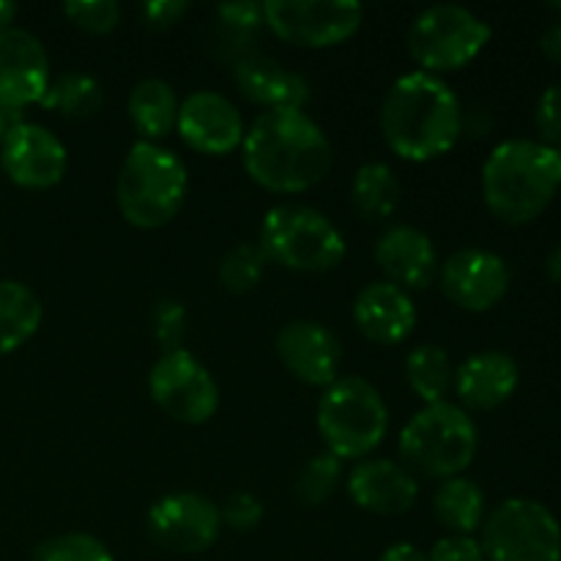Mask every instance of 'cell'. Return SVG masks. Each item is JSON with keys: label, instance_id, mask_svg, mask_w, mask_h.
Instances as JSON below:
<instances>
[{"label": "cell", "instance_id": "cell-1", "mask_svg": "<svg viewBox=\"0 0 561 561\" xmlns=\"http://www.w3.org/2000/svg\"><path fill=\"white\" fill-rule=\"evenodd\" d=\"M332 142L305 110H263L244 129L241 162L257 186L277 195H299L321 184L332 170Z\"/></svg>", "mask_w": 561, "mask_h": 561}, {"label": "cell", "instance_id": "cell-2", "mask_svg": "<svg viewBox=\"0 0 561 561\" xmlns=\"http://www.w3.org/2000/svg\"><path fill=\"white\" fill-rule=\"evenodd\" d=\"M383 142L409 162H431L453 151L463 135V107L447 80L427 71H405L381 102Z\"/></svg>", "mask_w": 561, "mask_h": 561}, {"label": "cell", "instance_id": "cell-3", "mask_svg": "<svg viewBox=\"0 0 561 561\" xmlns=\"http://www.w3.org/2000/svg\"><path fill=\"white\" fill-rule=\"evenodd\" d=\"M561 190L559 148L529 137L504 140L482 164V197L493 217L526 225L540 217Z\"/></svg>", "mask_w": 561, "mask_h": 561}, {"label": "cell", "instance_id": "cell-4", "mask_svg": "<svg viewBox=\"0 0 561 561\" xmlns=\"http://www.w3.org/2000/svg\"><path fill=\"white\" fill-rule=\"evenodd\" d=\"M190 192L184 159L159 142L137 140L124 157L115 181L121 217L140 230H157L175 219Z\"/></svg>", "mask_w": 561, "mask_h": 561}, {"label": "cell", "instance_id": "cell-5", "mask_svg": "<svg viewBox=\"0 0 561 561\" xmlns=\"http://www.w3.org/2000/svg\"><path fill=\"white\" fill-rule=\"evenodd\" d=\"M480 449V431L469 411L458 403L422 405L400 431V463L411 474L449 480L460 477L471 466Z\"/></svg>", "mask_w": 561, "mask_h": 561}, {"label": "cell", "instance_id": "cell-6", "mask_svg": "<svg viewBox=\"0 0 561 561\" xmlns=\"http://www.w3.org/2000/svg\"><path fill=\"white\" fill-rule=\"evenodd\" d=\"M257 244L266 252L268 263L305 274L332 272L348 252L337 225L305 203H277L268 208Z\"/></svg>", "mask_w": 561, "mask_h": 561}, {"label": "cell", "instance_id": "cell-7", "mask_svg": "<svg viewBox=\"0 0 561 561\" xmlns=\"http://www.w3.org/2000/svg\"><path fill=\"white\" fill-rule=\"evenodd\" d=\"M316 425L327 453L340 460H362L387 438L389 405L362 376H340L318 400Z\"/></svg>", "mask_w": 561, "mask_h": 561}, {"label": "cell", "instance_id": "cell-8", "mask_svg": "<svg viewBox=\"0 0 561 561\" xmlns=\"http://www.w3.org/2000/svg\"><path fill=\"white\" fill-rule=\"evenodd\" d=\"M491 36V25L471 9L460 3H436L411 22L409 53L420 64V71L438 77L469 66Z\"/></svg>", "mask_w": 561, "mask_h": 561}, {"label": "cell", "instance_id": "cell-9", "mask_svg": "<svg viewBox=\"0 0 561 561\" xmlns=\"http://www.w3.org/2000/svg\"><path fill=\"white\" fill-rule=\"evenodd\" d=\"M480 546L485 561H561V524L537 499H504L482 520Z\"/></svg>", "mask_w": 561, "mask_h": 561}, {"label": "cell", "instance_id": "cell-10", "mask_svg": "<svg viewBox=\"0 0 561 561\" xmlns=\"http://www.w3.org/2000/svg\"><path fill=\"white\" fill-rule=\"evenodd\" d=\"M148 392L159 411L181 425H203L219 409L217 381L184 345L159 354L148 373Z\"/></svg>", "mask_w": 561, "mask_h": 561}, {"label": "cell", "instance_id": "cell-11", "mask_svg": "<svg viewBox=\"0 0 561 561\" xmlns=\"http://www.w3.org/2000/svg\"><path fill=\"white\" fill-rule=\"evenodd\" d=\"M365 20L356 0H266L263 22L274 36L296 47L321 49L343 44Z\"/></svg>", "mask_w": 561, "mask_h": 561}, {"label": "cell", "instance_id": "cell-12", "mask_svg": "<svg viewBox=\"0 0 561 561\" xmlns=\"http://www.w3.org/2000/svg\"><path fill=\"white\" fill-rule=\"evenodd\" d=\"M148 537L173 553H203L219 540L222 515L203 493L179 491L157 499L146 515Z\"/></svg>", "mask_w": 561, "mask_h": 561}, {"label": "cell", "instance_id": "cell-13", "mask_svg": "<svg viewBox=\"0 0 561 561\" xmlns=\"http://www.w3.org/2000/svg\"><path fill=\"white\" fill-rule=\"evenodd\" d=\"M0 168L22 190H53L64 181L69 153L64 140L47 126L16 121L0 142Z\"/></svg>", "mask_w": 561, "mask_h": 561}, {"label": "cell", "instance_id": "cell-14", "mask_svg": "<svg viewBox=\"0 0 561 561\" xmlns=\"http://www.w3.org/2000/svg\"><path fill=\"white\" fill-rule=\"evenodd\" d=\"M438 288L466 312H488L507 296L510 266L502 255L485 247L455 250L438 263Z\"/></svg>", "mask_w": 561, "mask_h": 561}, {"label": "cell", "instance_id": "cell-15", "mask_svg": "<svg viewBox=\"0 0 561 561\" xmlns=\"http://www.w3.org/2000/svg\"><path fill=\"white\" fill-rule=\"evenodd\" d=\"M274 348L285 370L307 387H332L343 370V343L327 323L307 318L285 323L274 340Z\"/></svg>", "mask_w": 561, "mask_h": 561}, {"label": "cell", "instance_id": "cell-16", "mask_svg": "<svg viewBox=\"0 0 561 561\" xmlns=\"http://www.w3.org/2000/svg\"><path fill=\"white\" fill-rule=\"evenodd\" d=\"M49 80V55L42 38L25 27L0 33V110L16 113L42 102Z\"/></svg>", "mask_w": 561, "mask_h": 561}, {"label": "cell", "instance_id": "cell-17", "mask_svg": "<svg viewBox=\"0 0 561 561\" xmlns=\"http://www.w3.org/2000/svg\"><path fill=\"white\" fill-rule=\"evenodd\" d=\"M175 131L197 153L225 157L241 148L244 121L236 104L219 91H195L181 102Z\"/></svg>", "mask_w": 561, "mask_h": 561}, {"label": "cell", "instance_id": "cell-18", "mask_svg": "<svg viewBox=\"0 0 561 561\" xmlns=\"http://www.w3.org/2000/svg\"><path fill=\"white\" fill-rule=\"evenodd\" d=\"M351 502L376 515H405L420 499V482L403 463L389 458H367L351 469Z\"/></svg>", "mask_w": 561, "mask_h": 561}, {"label": "cell", "instance_id": "cell-19", "mask_svg": "<svg viewBox=\"0 0 561 561\" xmlns=\"http://www.w3.org/2000/svg\"><path fill=\"white\" fill-rule=\"evenodd\" d=\"M376 263L387 283L403 290H425L438 277V255L433 239L414 225H389L376 241Z\"/></svg>", "mask_w": 561, "mask_h": 561}, {"label": "cell", "instance_id": "cell-20", "mask_svg": "<svg viewBox=\"0 0 561 561\" xmlns=\"http://www.w3.org/2000/svg\"><path fill=\"white\" fill-rule=\"evenodd\" d=\"M354 323L376 345H400L416 329V305L409 290L378 279L365 285L354 299Z\"/></svg>", "mask_w": 561, "mask_h": 561}, {"label": "cell", "instance_id": "cell-21", "mask_svg": "<svg viewBox=\"0 0 561 561\" xmlns=\"http://www.w3.org/2000/svg\"><path fill=\"white\" fill-rule=\"evenodd\" d=\"M520 383V367L504 351H480L455 367L453 389L466 411H491L507 403Z\"/></svg>", "mask_w": 561, "mask_h": 561}, {"label": "cell", "instance_id": "cell-22", "mask_svg": "<svg viewBox=\"0 0 561 561\" xmlns=\"http://www.w3.org/2000/svg\"><path fill=\"white\" fill-rule=\"evenodd\" d=\"M233 80L239 91L263 110H305L312 99L307 77L263 53H247L236 60Z\"/></svg>", "mask_w": 561, "mask_h": 561}, {"label": "cell", "instance_id": "cell-23", "mask_svg": "<svg viewBox=\"0 0 561 561\" xmlns=\"http://www.w3.org/2000/svg\"><path fill=\"white\" fill-rule=\"evenodd\" d=\"M179 107L181 102L173 85L162 77H146V80L137 82L129 93V104H126L131 126L148 142H159L175 129Z\"/></svg>", "mask_w": 561, "mask_h": 561}, {"label": "cell", "instance_id": "cell-24", "mask_svg": "<svg viewBox=\"0 0 561 561\" xmlns=\"http://www.w3.org/2000/svg\"><path fill=\"white\" fill-rule=\"evenodd\" d=\"M485 493L469 477H449L438 482L433 493V518L449 535H471L482 529L485 520Z\"/></svg>", "mask_w": 561, "mask_h": 561}, {"label": "cell", "instance_id": "cell-25", "mask_svg": "<svg viewBox=\"0 0 561 561\" xmlns=\"http://www.w3.org/2000/svg\"><path fill=\"white\" fill-rule=\"evenodd\" d=\"M403 201V184L387 162H365L351 181V206L367 222H387Z\"/></svg>", "mask_w": 561, "mask_h": 561}, {"label": "cell", "instance_id": "cell-26", "mask_svg": "<svg viewBox=\"0 0 561 561\" xmlns=\"http://www.w3.org/2000/svg\"><path fill=\"white\" fill-rule=\"evenodd\" d=\"M44 321L38 296L16 279H0V356L20 351Z\"/></svg>", "mask_w": 561, "mask_h": 561}, {"label": "cell", "instance_id": "cell-27", "mask_svg": "<svg viewBox=\"0 0 561 561\" xmlns=\"http://www.w3.org/2000/svg\"><path fill=\"white\" fill-rule=\"evenodd\" d=\"M405 378H409L411 392H414L425 405L447 400L455 381V365L453 359H449L447 348L433 343L416 345V348L405 356Z\"/></svg>", "mask_w": 561, "mask_h": 561}, {"label": "cell", "instance_id": "cell-28", "mask_svg": "<svg viewBox=\"0 0 561 561\" xmlns=\"http://www.w3.org/2000/svg\"><path fill=\"white\" fill-rule=\"evenodd\" d=\"M44 110L66 115V118H91L104 104V91L96 77L85 71H64L53 77L42 96Z\"/></svg>", "mask_w": 561, "mask_h": 561}, {"label": "cell", "instance_id": "cell-29", "mask_svg": "<svg viewBox=\"0 0 561 561\" xmlns=\"http://www.w3.org/2000/svg\"><path fill=\"white\" fill-rule=\"evenodd\" d=\"M268 257L255 241H241L233 244L222 257H219L217 277L228 294H250L255 285H261L266 274Z\"/></svg>", "mask_w": 561, "mask_h": 561}, {"label": "cell", "instance_id": "cell-30", "mask_svg": "<svg viewBox=\"0 0 561 561\" xmlns=\"http://www.w3.org/2000/svg\"><path fill=\"white\" fill-rule=\"evenodd\" d=\"M340 482H343V460L323 449L301 466L296 477V499L305 507H321L334 496Z\"/></svg>", "mask_w": 561, "mask_h": 561}, {"label": "cell", "instance_id": "cell-31", "mask_svg": "<svg viewBox=\"0 0 561 561\" xmlns=\"http://www.w3.org/2000/svg\"><path fill=\"white\" fill-rule=\"evenodd\" d=\"M33 561H115L110 548L99 537L85 531H64L47 537L33 551Z\"/></svg>", "mask_w": 561, "mask_h": 561}, {"label": "cell", "instance_id": "cell-32", "mask_svg": "<svg viewBox=\"0 0 561 561\" xmlns=\"http://www.w3.org/2000/svg\"><path fill=\"white\" fill-rule=\"evenodd\" d=\"M217 25L222 31L225 42H252L263 22V3H252V0H233V3L217 5Z\"/></svg>", "mask_w": 561, "mask_h": 561}, {"label": "cell", "instance_id": "cell-33", "mask_svg": "<svg viewBox=\"0 0 561 561\" xmlns=\"http://www.w3.org/2000/svg\"><path fill=\"white\" fill-rule=\"evenodd\" d=\"M64 14L71 25L88 33H110L121 22V5L115 0H69Z\"/></svg>", "mask_w": 561, "mask_h": 561}, {"label": "cell", "instance_id": "cell-34", "mask_svg": "<svg viewBox=\"0 0 561 561\" xmlns=\"http://www.w3.org/2000/svg\"><path fill=\"white\" fill-rule=\"evenodd\" d=\"M151 323H153V334H157V343L162 345V351L181 348V340H184V332H186V310L181 301L175 299L157 301L151 310Z\"/></svg>", "mask_w": 561, "mask_h": 561}, {"label": "cell", "instance_id": "cell-35", "mask_svg": "<svg viewBox=\"0 0 561 561\" xmlns=\"http://www.w3.org/2000/svg\"><path fill=\"white\" fill-rule=\"evenodd\" d=\"M535 126L540 142L561 148V82H553L540 93L535 107Z\"/></svg>", "mask_w": 561, "mask_h": 561}, {"label": "cell", "instance_id": "cell-36", "mask_svg": "<svg viewBox=\"0 0 561 561\" xmlns=\"http://www.w3.org/2000/svg\"><path fill=\"white\" fill-rule=\"evenodd\" d=\"M219 515H222V526H230L233 531H252L261 526L263 504L252 493H233L219 507Z\"/></svg>", "mask_w": 561, "mask_h": 561}, {"label": "cell", "instance_id": "cell-37", "mask_svg": "<svg viewBox=\"0 0 561 561\" xmlns=\"http://www.w3.org/2000/svg\"><path fill=\"white\" fill-rule=\"evenodd\" d=\"M427 561H485L482 546L471 535H444L427 551Z\"/></svg>", "mask_w": 561, "mask_h": 561}, {"label": "cell", "instance_id": "cell-38", "mask_svg": "<svg viewBox=\"0 0 561 561\" xmlns=\"http://www.w3.org/2000/svg\"><path fill=\"white\" fill-rule=\"evenodd\" d=\"M190 11V3L186 0H146L140 5V14L146 20V25L151 27H173L181 16Z\"/></svg>", "mask_w": 561, "mask_h": 561}, {"label": "cell", "instance_id": "cell-39", "mask_svg": "<svg viewBox=\"0 0 561 561\" xmlns=\"http://www.w3.org/2000/svg\"><path fill=\"white\" fill-rule=\"evenodd\" d=\"M378 561H427V553L416 548L414 542H394L381 553Z\"/></svg>", "mask_w": 561, "mask_h": 561}, {"label": "cell", "instance_id": "cell-40", "mask_svg": "<svg viewBox=\"0 0 561 561\" xmlns=\"http://www.w3.org/2000/svg\"><path fill=\"white\" fill-rule=\"evenodd\" d=\"M540 49L546 58L559 60L561 64V20H557L553 25L546 27V33L540 36Z\"/></svg>", "mask_w": 561, "mask_h": 561}, {"label": "cell", "instance_id": "cell-41", "mask_svg": "<svg viewBox=\"0 0 561 561\" xmlns=\"http://www.w3.org/2000/svg\"><path fill=\"white\" fill-rule=\"evenodd\" d=\"M546 274L553 279V283L561 285V244L553 247L546 257Z\"/></svg>", "mask_w": 561, "mask_h": 561}, {"label": "cell", "instance_id": "cell-42", "mask_svg": "<svg viewBox=\"0 0 561 561\" xmlns=\"http://www.w3.org/2000/svg\"><path fill=\"white\" fill-rule=\"evenodd\" d=\"M14 16H16V5L9 3V0H0V33L14 27Z\"/></svg>", "mask_w": 561, "mask_h": 561}, {"label": "cell", "instance_id": "cell-43", "mask_svg": "<svg viewBox=\"0 0 561 561\" xmlns=\"http://www.w3.org/2000/svg\"><path fill=\"white\" fill-rule=\"evenodd\" d=\"M9 113H3V110H0V142H3V137H5V131H9Z\"/></svg>", "mask_w": 561, "mask_h": 561}, {"label": "cell", "instance_id": "cell-44", "mask_svg": "<svg viewBox=\"0 0 561 561\" xmlns=\"http://www.w3.org/2000/svg\"><path fill=\"white\" fill-rule=\"evenodd\" d=\"M551 9L559 11V14H561V3H551Z\"/></svg>", "mask_w": 561, "mask_h": 561}, {"label": "cell", "instance_id": "cell-45", "mask_svg": "<svg viewBox=\"0 0 561 561\" xmlns=\"http://www.w3.org/2000/svg\"><path fill=\"white\" fill-rule=\"evenodd\" d=\"M559 157H561V148H559Z\"/></svg>", "mask_w": 561, "mask_h": 561}]
</instances>
